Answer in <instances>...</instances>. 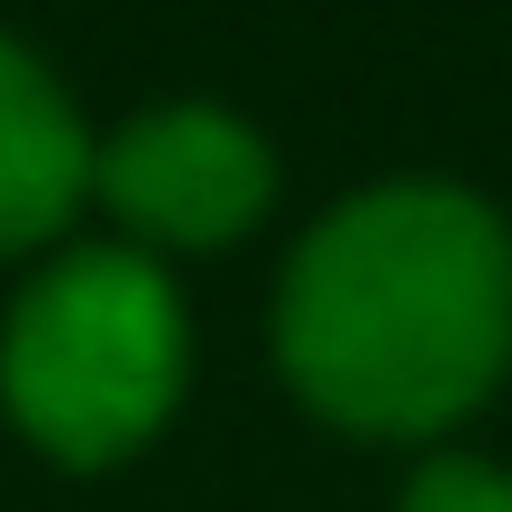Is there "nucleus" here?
Segmentation results:
<instances>
[{
    "label": "nucleus",
    "mask_w": 512,
    "mask_h": 512,
    "mask_svg": "<svg viewBox=\"0 0 512 512\" xmlns=\"http://www.w3.org/2000/svg\"><path fill=\"white\" fill-rule=\"evenodd\" d=\"M402 512H512V472L502 462H472V452H432L402 482Z\"/></svg>",
    "instance_id": "39448f33"
},
{
    "label": "nucleus",
    "mask_w": 512,
    "mask_h": 512,
    "mask_svg": "<svg viewBox=\"0 0 512 512\" xmlns=\"http://www.w3.org/2000/svg\"><path fill=\"white\" fill-rule=\"evenodd\" d=\"M292 392L372 442H432L512 372V221L462 181L332 201L272 292Z\"/></svg>",
    "instance_id": "f257e3e1"
},
{
    "label": "nucleus",
    "mask_w": 512,
    "mask_h": 512,
    "mask_svg": "<svg viewBox=\"0 0 512 512\" xmlns=\"http://www.w3.org/2000/svg\"><path fill=\"white\" fill-rule=\"evenodd\" d=\"M91 131L71 111V91L41 71V51H21L0 31V251H41L81 191H91Z\"/></svg>",
    "instance_id": "20e7f679"
},
{
    "label": "nucleus",
    "mask_w": 512,
    "mask_h": 512,
    "mask_svg": "<svg viewBox=\"0 0 512 512\" xmlns=\"http://www.w3.org/2000/svg\"><path fill=\"white\" fill-rule=\"evenodd\" d=\"M91 191L151 251H221L272 211V141L221 101H161L91 151Z\"/></svg>",
    "instance_id": "7ed1b4c3"
},
{
    "label": "nucleus",
    "mask_w": 512,
    "mask_h": 512,
    "mask_svg": "<svg viewBox=\"0 0 512 512\" xmlns=\"http://www.w3.org/2000/svg\"><path fill=\"white\" fill-rule=\"evenodd\" d=\"M181 382H191L181 292L131 241L61 251L41 282H21L0 322V412L71 472L131 462L181 412Z\"/></svg>",
    "instance_id": "f03ea898"
}]
</instances>
